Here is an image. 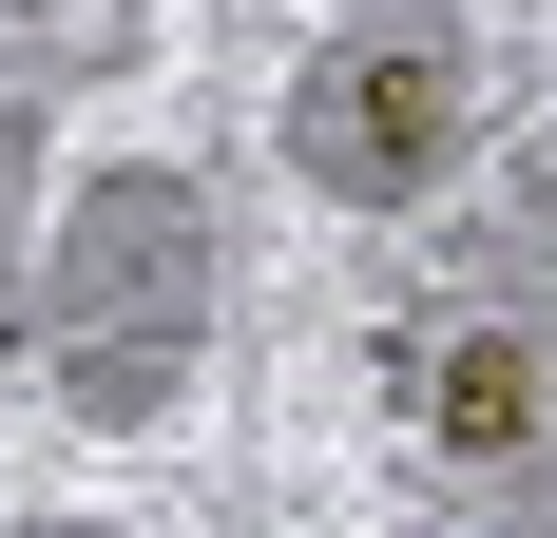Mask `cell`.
Listing matches in <instances>:
<instances>
[{
  "instance_id": "cell-1",
  "label": "cell",
  "mask_w": 557,
  "mask_h": 538,
  "mask_svg": "<svg viewBox=\"0 0 557 538\" xmlns=\"http://www.w3.org/2000/svg\"><path fill=\"white\" fill-rule=\"evenodd\" d=\"M212 308H231V231H212V173L173 155H97L58 173V231H39V384L58 424H173L212 384Z\"/></svg>"
},
{
  "instance_id": "cell-2",
  "label": "cell",
  "mask_w": 557,
  "mask_h": 538,
  "mask_svg": "<svg viewBox=\"0 0 557 538\" xmlns=\"http://www.w3.org/2000/svg\"><path fill=\"white\" fill-rule=\"evenodd\" d=\"M270 135H288V173H308L327 212H404V193H443L461 135H481V39H461V0H346L327 39L288 58Z\"/></svg>"
},
{
  "instance_id": "cell-3",
  "label": "cell",
  "mask_w": 557,
  "mask_h": 538,
  "mask_svg": "<svg viewBox=\"0 0 557 538\" xmlns=\"http://www.w3.org/2000/svg\"><path fill=\"white\" fill-rule=\"evenodd\" d=\"M404 424H423V462L481 481V500L557 481V327H539V308H461L443 346L404 366Z\"/></svg>"
},
{
  "instance_id": "cell-4",
  "label": "cell",
  "mask_w": 557,
  "mask_h": 538,
  "mask_svg": "<svg viewBox=\"0 0 557 538\" xmlns=\"http://www.w3.org/2000/svg\"><path fill=\"white\" fill-rule=\"evenodd\" d=\"M39 58L0 39V366H39V231H58V173H39Z\"/></svg>"
},
{
  "instance_id": "cell-5",
  "label": "cell",
  "mask_w": 557,
  "mask_h": 538,
  "mask_svg": "<svg viewBox=\"0 0 557 538\" xmlns=\"http://www.w3.org/2000/svg\"><path fill=\"white\" fill-rule=\"evenodd\" d=\"M20 538H115V519H20Z\"/></svg>"
}]
</instances>
